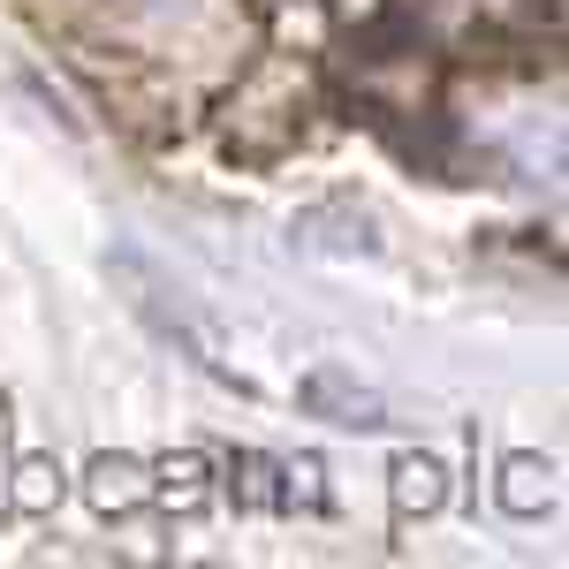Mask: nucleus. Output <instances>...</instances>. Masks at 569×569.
<instances>
[]
</instances>
